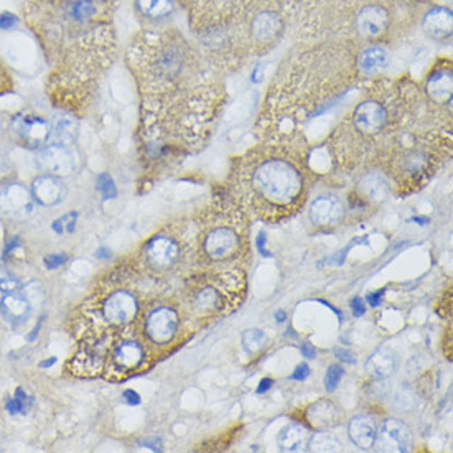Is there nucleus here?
<instances>
[{
	"label": "nucleus",
	"instance_id": "nucleus-41",
	"mask_svg": "<svg viewBox=\"0 0 453 453\" xmlns=\"http://www.w3.org/2000/svg\"><path fill=\"white\" fill-rule=\"evenodd\" d=\"M15 22H17V18H15L12 13H8V12L0 13V28H10V27H13Z\"/></svg>",
	"mask_w": 453,
	"mask_h": 453
},
{
	"label": "nucleus",
	"instance_id": "nucleus-11",
	"mask_svg": "<svg viewBox=\"0 0 453 453\" xmlns=\"http://www.w3.org/2000/svg\"><path fill=\"white\" fill-rule=\"evenodd\" d=\"M223 283L211 281V283H205V286L200 287L193 297V303L198 308V312L208 313V315H216L225 310L226 307V292Z\"/></svg>",
	"mask_w": 453,
	"mask_h": 453
},
{
	"label": "nucleus",
	"instance_id": "nucleus-32",
	"mask_svg": "<svg viewBox=\"0 0 453 453\" xmlns=\"http://www.w3.org/2000/svg\"><path fill=\"white\" fill-rule=\"evenodd\" d=\"M267 343V336L264 335V331L252 328V330H246L242 333V346L249 355L261 351Z\"/></svg>",
	"mask_w": 453,
	"mask_h": 453
},
{
	"label": "nucleus",
	"instance_id": "nucleus-28",
	"mask_svg": "<svg viewBox=\"0 0 453 453\" xmlns=\"http://www.w3.org/2000/svg\"><path fill=\"white\" fill-rule=\"evenodd\" d=\"M307 449L310 452L328 453V452H341L343 445L335 435L330 434V432H320V434L310 437Z\"/></svg>",
	"mask_w": 453,
	"mask_h": 453
},
{
	"label": "nucleus",
	"instance_id": "nucleus-22",
	"mask_svg": "<svg viewBox=\"0 0 453 453\" xmlns=\"http://www.w3.org/2000/svg\"><path fill=\"white\" fill-rule=\"evenodd\" d=\"M0 310H2V315L5 320L18 323L25 320V317L28 315L30 312V302L22 295H17V293H7L4 297L2 305H0Z\"/></svg>",
	"mask_w": 453,
	"mask_h": 453
},
{
	"label": "nucleus",
	"instance_id": "nucleus-19",
	"mask_svg": "<svg viewBox=\"0 0 453 453\" xmlns=\"http://www.w3.org/2000/svg\"><path fill=\"white\" fill-rule=\"evenodd\" d=\"M310 434L300 424H288L278 432L277 445L281 452H303L307 450Z\"/></svg>",
	"mask_w": 453,
	"mask_h": 453
},
{
	"label": "nucleus",
	"instance_id": "nucleus-21",
	"mask_svg": "<svg viewBox=\"0 0 453 453\" xmlns=\"http://www.w3.org/2000/svg\"><path fill=\"white\" fill-rule=\"evenodd\" d=\"M79 132V124L73 116L68 114H57L49 124V137H53L54 143L69 146L76 141Z\"/></svg>",
	"mask_w": 453,
	"mask_h": 453
},
{
	"label": "nucleus",
	"instance_id": "nucleus-27",
	"mask_svg": "<svg viewBox=\"0 0 453 453\" xmlns=\"http://www.w3.org/2000/svg\"><path fill=\"white\" fill-rule=\"evenodd\" d=\"M64 10H66V17L71 22L84 23L96 12V5L93 0H71Z\"/></svg>",
	"mask_w": 453,
	"mask_h": 453
},
{
	"label": "nucleus",
	"instance_id": "nucleus-10",
	"mask_svg": "<svg viewBox=\"0 0 453 453\" xmlns=\"http://www.w3.org/2000/svg\"><path fill=\"white\" fill-rule=\"evenodd\" d=\"M343 205L341 201L335 196L325 195L317 198L315 201L310 205V210H308V218L315 226L320 228H328L335 226L338 221L343 218Z\"/></svg>",
	"mask_w": 453,
	"mask_h": 453
},
{
	"label": "nucleus",
	"instance_id": "nucleus-4",
	"mask_svg": "<svg viewBox=\"0 0 453 453\" xmlns=\"http://www.w3.org/2000/svg\"><path fill=\"white\" fill-rule=\"evenodd\" d=\"M38 167L53 177H68L74 170V155L66 146L52 143L40 148L37 155Z\"/></svg>",
	"mask_w": 453,
	"mask_h": 453
},
{
	"label": "nucleus",
	"instance_id": "nucleus-38",
	"mask_svg": "<svg viewBox=\"0 0 453 453\" xmlns=\"http://www.w3.org/2000/svg\"><path fill=\"white\" fill-rule=\"evenodd\" d=\"M66 261H68V256L64 252L49 254V256L45 257V264H47L48 269H57L59 266H63V264Z\"/></svg>",
	"mask_w": 453,
	"mask_h": 453
},
{
	"label": "nucleus",
	"instance_id": "nucleus-2",
	"mask_svg": "<svg viewBox=\"0 0 453 453\" xmlns=\"http://www.w3.org/2000/svg\"><path fill=\"white\" fill-rule=\"evenodd\" d=\"M241 251V236L231 226H216L203 237V252L211 262H225Z\"/></svg>",
	"mask_w": 453,
	"mask_h": 453
},
{
	"label": "nucleus",
	"instance_id": "nucleus-3",
	"mask_svg": "<svg viewBox=\"0 0 453 453\" xmlns=\"http://www.w3.org/2000/svg\"><path fill=\"white\" fill-rule=\"evenodd\" d=\"M146 331L157 345H165L175 338L178 331V317L170 307H157L147 315Z\"/></svg>",
	"mask_w": 453,
	"mask_h": 453
},
{
	"label": "nucleus",
	"instance_id": "nucleus-6",
	"mask_svg": "<svg viewBox=\"0 0 453 453\" xmlns=\"http://www.w3.org/2000/svg\"><path fill=\"white\" fill-rule=\"evenodd\" d=\"M139 303L131 292L117 290L106 298L102 307L104 318L112 325H124L137 315Z\"/></svg>",
	"mask_w": 453,
	"mask_h": 453
},
{
	"label": "nucleus",
	"instance_id": "nucleus-7",
	"mask_svg": "<svg viewBox=\"0 0 453 453\" xmlns=\"http://www.w3.org/2000/svg\"><path fill=\"white\" fill-rule=\"evenodd\" d=\"M17 137L28 147H42L49 139V124L43 117L20 114L12 121Z\"/></svg>",
	"mask_w": 453,
	"mask_h": 453
},
{
	"label": "nucleus",
	"instance_id": "nucleus-48",
	"mask_svg": "<svg viewBox=\"0 0 453 453\" xmlns=\"http://www.w3.org/2000/svg\"><path fill=\"white\" fill-rule=\"evenodd\" d=\"M54 363H57V358H49V360H48V361H43V363H42V365H40V366H42V367H48V366L54 365Z\"/></svg>",
	"mask_w": 453,
	"mask_h": 453
},
{
	"label": "nucleus",
	"instance_id": "nucleus-40",
	"mask_svg": "<svg viewBox=\"0 0 453 453\" xmlns=\"http://www.w3.org/2000/svg\"><path fill=\"white\" fill-rule=\"evenodd\" d=\"M308 375H310V367H308L307 365H300V366H297V370L293 371V375L290 377L293 381H303V380H307Z\"/></svg>",
	"mask_w": 453,
	"mask_h": 453
},
{
	"label": "nucleus",
	"instance_id": "nucleus-15",
	"mask_svg": "<svg viewBox=\"0 0 453 453\" xmlns=\"http://www.w3.org/2000/svg\"><path fill=\"white\" fill-rule=\"evenodd\" d=\"M387 12L382 7H377V5H370V7H365L358 15L356 27L360 30L361 35L365 37H377L384 32L387 27Z\"/></svg>",
	"mask_w": 453,
	"mask_h": 453
},
{
	"label": "nucleus",
	"instance_id": "nucleus-8",
	"mask_svg": "<svg viewBox=\"0 0 453 453\" xmlns=\"http://www.w3.org/2000/svg\"><path fill=\"white\" fill-rule=\"evenodd\" d=\"M387 122V111L381 102L377 101H365L356 107L353 114V124L358 129V132L365 136H375L381 132Z\"/></svg>",
	"mask_w": 453,
	"mask_h": 453
},
{
	"label": "nucleus",
	"instance_id": "nucleus-14",
	"mask_svg": "<svg viewBox=\"0 0 453 453\" xmlns=\"http://www.w3.org/2000/svg\"><path fill=\"white\" fill-rule=\"evenodd\" d=\"M348 434H350V439L356 447H360L363 450H370L376 442L377 425L372 417L358 416L355 419H351L350 425H348Z\"/></svg>",
	"mask_w": 453,
	"mask_h": 453
},
{
	"label": "nucleus",
	"instance_id": "nucleus-34",
	"mask_svg": "<svg viewBox=\"0 0 453 453\" xmlns=\"http://www.w3.org/2000/svg\"><path fill=\"white\" fill-rule=\"evenodd\" d=\"M343 376H345V370H343L341 366L333 365V366L328 367L326 376H325V389H326V392L335 391L338 387V384H340V381H341Z\"/></svg>",
	"mask_w": 453,
	"mask_h": 453
},
{
	"label": "nucleus",
	"instance_id": "nucleus-36",
	"mask_svg": "<svg viewBox=\"0 0 453 453\" xmlns=\"http://www.w3.org/2000/svg\"><path fill=\"white\" fill-rule=\"evenodd\" d=\"M98 187L104 195V198H107V200H112V198L117 196V188L114 185L112 178L109 177L107 173H104V175L98 178Z\"/></svg>",
	"mask_w": 453,
	"mask_h": 453
},
{
	"label": "nucleus",
	"instance_id": "nucleus-26",
	"mask_svg": "<svg viewBox=\"0 0 453 453\" xmlns=\"http://www.w3.org/2000/svg\"><path fill=\"white\" fill-rule=\"evenodd\" d=\"M278 25H281V22H278L277 15L261 13L254 22L252 32L259 40H271L277 35Z\"/></svg>",
	"mask_w": 453,
	"mask_h": 453
},
{
	"label": "nucleus",
	"instance_id": "nucleus-37",
	"mask_svg": "<svg viewBox=\"0 0 453 453\" xmlns=\"http://www.w3.org/2000/svg\"><path fill=\"white\" fill-rule=\"evenodd\" d=\"M18 281L12 276H0V290L5 293H13L18 288Z\"/></svg>",
	"mask_w": 453,
	"mask_h": 453
},
{
	"label": "nucleus",
	"instance_id": "nucleus-9",
	"mask_svg": "<svg viewBox=\"0 0 453 453\" xmlns=\"http://www.w3.org/2000/svg\"><path fill=\"white\" fill-rule=\"evenodd\" d=\"M180 256V246L175 239L165 234L152 237L146 246V257L153 267L167 269L177 262Z\"/></svg>",
	"mask_w": 453,
	"mask_h": 453
},
{
	"label": "nucleus",
	"instance_id": "nucleus-5",
	"mask_svg": "<svg viewBox=\"0 0 453 453\" xmlns=\"http://www.w3.org/2000/svg\"><path fill=\"white\" fill-rule=\"evenodd\" d=\"M375 444L381 452H409L412 447V432L402 420L387 419L377 432Z\"/></svg>",
	"mask_w": 453,
	"mask_h": 453
},
{
	"label": "nucleus",
	"instance_id": "nucleus-23",
	"mask_svg": "<svg viewBox=\"0 0 453 453\" xmlns=\"http://www.w3.org/2000/svg\"><path fill=\"white\" fill-rule=\"evenodd\" d=\"M427 93L435 102L444 104L452 101V73L450 71H437L427 81Z\"/></svg>",
	"mask_w": 453,
	"mask_h": 453
},
{
	"label": "nucleus",
	"instance_id": "nucleus-39",
	"mask_svg": "<svg viewBox=\"0 0 453 453\" xmlns=\"http://www.w3.org/2000/svg\"><path fill=\"white\" fill-rule=\"evenodd\" d=\"M335 355L338 356V360H341L343 363H348V365H355L356 363V356L353 355L351 351L343 350V348H336Z\"/></svg>",
	"mask_w": 453,
	"mask_h": 453
},
{
	"label": "nucleus",
	"instance_id": "nucleus-30",
	"mask_svg": "<svg viewBox=\"0 0 453 453\" xmlns=\"http://www.w3.org/2000/svg\"><path fill=\"white\" fill-rule=\"evenodd\" d=\"M137 5L143 13L155 18L165 17L173 8L172 0H137Z\"/></svg>",
	"mask_w": 453,
	"mask_h": 453
},
{
	"label": "nucleus",
	"instance_id": "nucleus-25",
	"mask_svg": "<svg viewBox=\"0 0 453 453\" xmlns=\"http://www.w3.org/2000/svg\"><path fill=\"white\" fill-rule=\"evenodd\" d=\"M387 64V52L381 47L365 49L360 57V68L365 73H376Z\"/></svg>",
	"mask_w": 453,
	"mask_h": 453
},
{
	"label": "nucleus",
	"instance_id": "nucleus-29",
	"mask_svg": "<svg viewBox=\"0 0 453 453\" xmlns=\"http://www.w3.org/2000/svg\"><path fill=\"white\" fill-rule=\"evenodd\" d=\"M76 361L79 365L78 367L81 370V372H84V375H96V372L101 371L104 366V356L96 350L83 351L81 355H78Z\"/></svg>",
	"mask_w": 453,
	"mask_h": 453
},
{
	"label": "nucleus",
	"instance_id": "nucleus-50",
	"mask_svg": "<svg viewBox=\"0 0 453 453\" xmlns=\"http://www.w3.org/2000/svg\"><path fill=\"white\" fill-rule=\"evenodd\" d=\"M5 295H7V293H5V292H2V290H0V305H2V300H4V297Z\"/></svg>",
	"mask_w": 453,
	"mask_h": 453
},
{
	"label": "nucleus",
	"instance_id": "nucleus-42",
	"mask_svg": "<svg viewBox=\"0 0 453 453\" xmlns=\"http://www.w3.org/2000/svg\"><path fill=\"white\" fill-rule=\"evenodd\" d=\"M351 308H353V312H355L356 317L365 315V312H366V307H365V303H363L361 298H355V300L351 302Z\"/></svg>",
	"mask_w": 453,
	"mask_h": 453
},
{
	"label": "nucleus",
	"instance_id": "nucleus-33",
	"mask_svg": "<svg viewBox=\"0 0 453 453\" xmlns=\"http://www.w3.org/2000/svg\"><path fill=\"white\" fill-rule=\"evenodd\" d=\"M30 404H32L30 397L25 394L22 387H18V389L15 391V396L7 402V411L13 416L15 414H25V412L28 411Z\"/></svg>",
	"mask_w": 453,
	"mask_h": 453
},
{
	"label": "nucleus",
	"instance_id": "nucleus-1",
	"mask_svg": "<svg viewBox=\"0 0 453 453\" xmlns=\"http://www.w3.org/2000/svg\"><path fill=\"white\" fill-rule=\"evenodd\" d=\"M302 195V172L286 158H264L247 178L249 206L262 220L273 221L292 215Z\"/></svg>",
	"mask_w": 453,
	"mask_h": 453
},
{
	"label": "nucleus",
	"instance_id": "nucleus-49",
	"mask_svg": "<svg viewBox=\"0 0 453 453\" xmlns=\"http://www.w3.org/2000/svg\"><path fill=\"white\" fill-rule=\"evenodd\" d=\"M276 320H277V322H283V320H286V313H283V312H277V313H276Z\"/></svg>",
	"mask_w": 453,
	"mask_h": 453
},
{
	"label": "nucleus",
	"instance_id": "nucleus-17",
	"mask_svg": "<svg viewBox=\"0 0 453 453\" xmlns=\"http://www.w3.org/2000/svg\"><path fill=\"white\" fill-rule=\"evenodd\" d=\"M453 17L452 10L445 7H435L429 10L424 17V30L435 40H445L452 35Z\"/></svg>",
	"mask_w": 453,
	"mask_h": 453
},
{
	"label": "nucleus",
	"instance_id": "nucleus-18",
	"mask_svg": "<svg viewBox=\"0 0 453 453\" xmlns=\"http://www.w3.org/2000/svg\"><path fill=\"white\" fill-rule=\"evenodd\" d=\"M399 367V358L391 348H380L366 361V370L376 377H389Z\"/></svg>",
	"mask_w": 453,
	"mask_h": 453
},
{
	"label": "nucleus",
	"instance_id": "nucleus-13",
	"mask_svg": "<svg viewBox=\"0 0 453 453\" xmlns=\"http://www.w3.org/2000/svg\"><path fill=\"white\" fill-rule=\"evenodd\" d=\"M0 206L4 213L12 216H30L33 213V203L30 193L20 185H10L0 195Z\"/></svg>",
	"mask_w": 453,
	"mask_h": 453
},
{
	"label": "nucleus",
	"instance_id": "nucleus-43",
	"mask_svg": "<svg viewBox=\"0 0 453 453\" xmlns=\"http://www.w3.org/2000/svg\"><path fill=\"white\" fill-rule=\"evenodd\" d=\"M300 350H302V353H303V356H307V358H313V356L317 355V350H315V348H313L312 343H308V341L302 343Z\"/></svg>",
	"mask_w": 453,
	"mask_h": 453
},
{
	"label": "nucleus",
	"instance_id": "nucleus-45",
	"mask_svg": "<svg viewBox=\"0 0 453 453\" xmlns=\"http://www.w3.org/2000/svg\"><path fill=\"white\" fill-rule=\"evenodd\" d=\"M382 290L380 292H376V293H370V295H367V303H371L372 307H376V305H380V302H381V298H382Z\"/></svg>",
	"mask_w": 453,
	"mask_h": 453
},
{
	"label": "nucleus",
	"instance_id": "nucleus-35",
	"mask_svg": "<svg viewBox=\"0 0 453 453\" xmlns=\"http://www.w3.org/2000/svg\"><path fill=\"white\" fill-rule=\"evenodd\" d=\"M76 220H78V213L76 211H71L69 215L59 218L58 221L53 223V229L57 231L58 234H64V233H71L74 229V225H76Z\"/></svg>",
	"mask_w": 453,
	"mask_h": 453
},
{
	"label": "nucleus",
	"instance_id": "nucleus-47",
	"mask_svg": "<svg viewBox=\"0 0 453 453\" xmlns=\"http://www.w3.org/2000/svg\"><path fill=\"white\" fill-rule=\"evenodd\" d=\"M271 386H272V380H262L261 384H259V387H257V394H262V392H266Z\"/></svg>",
	"mask_w": 453,
	"mask_h": 453
},
{
	"label": "nucleus",
	"instance_id": "nucleus-46",
	"mask_svg": "<svg viewBox=\"0 0 453 453\" xmlns=\"http://www.w3.org/2000/svg\"><path fill=\"white\" fill-rule=\"evenodd\" d=\"M142 445L151 447L152 450H160V440L158 439H147V440L142 442Z\"/></svg>",
	"mask_w": 453,
	"mask_h": 453
},
{
	"label": "nucleus",
	"instance_id": "nucleus-12",
	"mask_svg": "<svg viewBox=\"0 0 453 453\" xmlns=\"http://www.w3.org/2000/svg\"><path fill=\"white\" fill-rule=\"evenodd\" d=\"M305 417L308 424L315 427L317 430L333 429V427L340 425L341 422L340 409H338L331 401H326V399L313 402V404L307 409Z\"/></svg>",
	"mask_w": 453,
	"mask_h": 453
},
{
	"label": "nucleus",
	"instance_id": "nucleus-20",
	"mask_svg": "<svg viewBox=\"0 0 453 453\" xmlns=\"http://www.w3.org/2000/svg\"><path fill=\"white\" fill-rule=\"evenodd\" d=\"M143 358H146V353H143V348L137 341H124L121 345H117L112 353L114 365L121 367L122 371L137 370L142 365Z\"/></svg>",
	"mask_w": 453,
	"mask_h": 453
},
{
	"label": "nucleus",
	"instance_id": "nucleus-44",
	"mask_svg": "<svg viewBox=\"0 0 453 453\" xmlns=\"http://www.w3.org/2000/svg\"><path fill=\"white\" fill-rule=\"evenodd\" d=\"M124 397H126V401L129 402V404H139V402H141V397H139V394L136 391H126L124 392Z\"/></svg>",
	"mask_w": 453,
	"mask_h": 453
},
{
	"label": "nucleus",
	"instance_id": "nucleus-16",
	"mask_svg": "<svg viewBox=\"0 0 453 453\" xmlns=\"http://www.w3.org/2000/svg\"><path fill=\"white\" fill-rule=\"evenodd\" d=\"M64 188L57 177H38L32 185V196L43 206H53L61 201Z\"/></svg>",
	"mask_w": 453,
	"mask_h": 453
},
{
	"label": "nucleus",
	"instance_id": "nucleus-24",
	"mask_svg": "<svg viewBox=\"0 0 453 453\" xmlns=\"http://www.w3.org/2000/svg\"><path fill=\"white\" fill-rule=\"evenodd\" d=\"M360 188L367 200L382 201L389 195V183L380 173H367L360 182Z\"/></svg>",
	"mask_w": 453,
	"mask_h": 453
},
{
	"label": "nucleus",
	"instance_id": "nucleus-31",
	"mask_svg": "<svg viewBox=\"0 0 453 453\" xmlns=\"http://www.w3.org/2000/svg\"><path fill=\"white\" fill-rule=\"evenodd\" d=\"M427 163H429V158L425 157V153L419 151H412L406 155L404 158V172L411 177H419L425 172Z\"/></svg>",
	"mask_w": 453,
	"mask_h": 453
},
{
	"label": "nucleus",
	"instance_id": "nucleus-51",
	"mask_svg": "<svg viewBox=\"0 0 453 453\" xmlns=\"http://www.w3.org/2000/svg\"><path fill=\"white\" fill-rule=\"evenodd\" d=\"M0 132H2V124H0Z\"/></svg>",
	"mask_w": 453,
	"mask_h": 453
}]
</instances>
